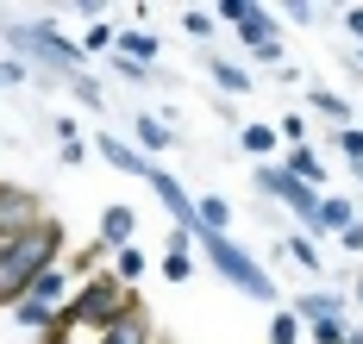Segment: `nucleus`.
<instances>
[{
	"label": "nucleus",
	"instance_id": "nucleus-7",
	"mask_svg": "<svg viewBox=\"0 0 363 344\" xmlns=\"http://www.w3.org/2000/svg\"><path fill=\"white\" fill-rule=\"evenodd\" d=\"M145 182L157 188V200H163V213L176 219V231H194V200L182 194V182L169 176V169H163V163H150V176H145Z\"/></svg>",
	"mask_w": 363,
	"mask_h": 344
},
{
	"label": "nucleus",
	"instance_id": "nucleus-8",
	"mask_svg": "<svg viewBox=\"0 0 363 344\" xmlns=\"http://www.w3.org/2000/svg\"><path fill=\"white\" fill-rule=\"evenodd\" d=\"M238 38L251 44V50H257V57H263V63H282V25H276V19H269L263 6H257L251 19L238 25Z\"/></svg>",
	"mask_w": 363,
	"mask_h": 344
},
{
	"label": "nucleus",
	"instance_id": "nucleus-33",
	"mask_svg": "<svg viewBox=\"0 0 363 344\" xmlns=\"http://www.w3.org/2000/svg\"><path fill=\"white\" fill-rule=\"evenodd\" d=\"M345 25H351V38L363 44V6H351V13H345Z\"/></svg>",
	"mask_w": 363,
	"mask_h": 344
},
{
	"label": "nucleus",
	"instance_id": "nucleus-36",
	"mask_svg": "<svg viewBox=\"0 0 363 344\" xmlns=\"http://www.w3.org/2000/svg\"><path fill=\"white\" fill-rule=\"evenodd\" d=\"M357 69H363V50H357Z\"/></svg>",
	"mask_w": 363,
	"mask_h": 344
},
{
	"label": "nucleus",
	"instance_id": "nucleus-24",
	"mask_svg": "<svg viewBox=\"0 0 363 344\" xmlns=\"http://www.w3.org/2000/svg\"><path fill=\"white\" fill-rule=\"evenodd\" d=\"M351 332H357V326H351V319L338 313V319H320V326H313V344H345Z\"/></svg>",
	"mask_w": 363,
	"mask_h": 344
},
{
	"label": "nucleus",
	"instance_id": "nucleus-3",
	"mask_svg": "<svg viewBox=\"0 0 363 344\" xmlns=\"http://www.w3.org/2000/svg\"><path fill=\"white\" fill-rule=\"evenodd\" d=\"M6 38H13V50H38V63H50V69H63V76H75L82 63H88V50H82V38H69L57 19H26V25H0Z\"/></svg>",
	"mask_w": 363,
	"mask_h": 344
},
{
	"label": "nucleus",
	"instance_id": "nucleus-14",
	"mask_svg": "<svg viewBox=\"0 0 363 344\" xmlns=\"http://www.w3.org/2000/svg\"><path fill=\"white\" fill-rule=\"evenodd\" d=\"M282 169H289L294 182H307V188H320V182H326V163L313 156V144H289V163H282Z\"/></svg>",
	"mask_w": 363,
	"mask_h": 344
},
{
	"label": "nucleus",
	"instance_id": "nucleus-21",
	"mask_svg": "<svg viewBox=\"0 0 363 344\" xmlns=\"http://www.w3.org/2000/svg\"><path fill=\"white\" fill-rule=\"evenodd\" d=\"M113 275H119V282L132 288V282L145 275V251H138V244H125V251H113Z\"/></svg>",
	"mask_w": 363,
	"mask_h": 344
},
{
	"label": "nucleus",
	"instance_id": "nucleus-34",
	"mask_svg": "<svg viewBox=\"0 0 363 344\" xmlns=\"http://www.w3.org/2000/svg\"><path fill=\"white\" fill-rule=\"evenodd\" d=\"M357 306H363V269H357Z\"/></svg>",
	"mask_w": 363,
	"mask_h": 344
},
{
	"label": "nucleus",
	"instance_id": "nucleus-17",
	"mask_svg": "<svg viewBox=\"0 0 363 344\" xmlns=\"http://www.w3.org/2000/svg\"><path fill=\"white\" fill-rule=\"evenodd\" d=\"M301 319H307V326H320V319H338V313H345V301H338V294H332V288H313V294H301Z\"/></svg>",
	"mask_w": 363,
	"mask_h": 344
},
{
	"label": "nucleus",
	"instance_id": "nucleus-12",
	"mask_svg": "<svg viewBox=\"0 0 363 344\" xmlns=\"http://www.w3.org/2000/svg\"><path fill=\"white\" fill-rule=\"evenodd\" d=\"M163 275H169V282H188V275H194V231H176V238H169Z\"/></svg>",
	"mask_w": 363,
	"mask_h": 344
},
{
	"label": "nucleus",
	"instance_id": "nucleus-27",
	"mask_svg": "<svg viewBox=\"0 0 363 344\" xmlns=\"http://www.w3.org/2000/svg\"><path fill=\"white\" fill-rule=\"evenodd\" d=\"M213 13H201V6H194V13H182V32H188V38H213Z\"/></svg>",
	"mask_w": 363,
	"mask_h": 344
},
{
	"label": "nucleus",
	"instance_id": "nucleus-23",
	"mask_svg": "<svg viewBox=\"0 0 363 344\" xmlns=\"http://www.w3.org/2000/svg\"><path fill=\"white\" fill-rule=\"evenodd\" d=\"M113 38H119V25H107V19H88V32H82V50L94 57V50H113Z\"/></svg>",
	"mask_w": 363,
	"mask_h": 344
},
{
	"label": "nucleus",
	"instance_id": "nucleus-18",
	"mask_svg": "<svg viewBox=\"0 0 363 344\" xmlns=\"http://www.w3.org/2000/svg\"><path fill=\"white\" fill-rule=\"evenodd\" d=\"M207 76H213L225 94H251V69H238L232 57H207Z\"/></svg>",
	"mask_w": 363,
	"mask_h": 344
},
{
	"label": "nucleus",
	"instance_id": "nucleus-26",
	"mask_svg": "<svg viewBox=\"0 0 363 344\" xmlns=\"http://www.w3.org/2000/svg\"><path fill=\"white\" fill-rule=\"evenodd\" d=\"M251 13H257L251 0H219V6H213V19H219V25H245Z\"/></svg>",
	"mask_w": 363,
	"mask_h": 344
},
{
	"label": "nucleus",
	"instance_id": "nucleus-9",
	"mask_svg": "<svg viewBox=\"0 0 363 344\" xmlns=\"http://www.w3.org/2000/svg\"><path fill=\"white\" fill-rule=\"evenodd\" d=\"M94 151L107 156L113 169H125V176H138V182L150 176V156L138 151V144H125V138H113V132H101V138H94Z\"/></svg>",
	"mask_w": 363,
	"mask_h": 344
},
{
	"label": "nucleus",
	"instance_id": "nucleus-1",
	"mask_svg": "<svg viewBox=\"0 0 363 344\" xmlns=\"http://www.w3.org/2000/svg\"><path fill=\"white\" fill-rule=\"evenodd\" d=\"M57 257H63V226L57 219L19 231V238H0V306H13L38 275H50Z\"/></svg>",
	"mask_w": 363,
	"mask_h": 344
},
{
	"label": "nucleus",
	"instance_id": "nucleus-29",
	"mask_svg": "<svg viewBox=\"0 0 363 344\" xmlns=\"http://www.w3.org/2000/svg\"><path fill=\"white\" fill-rule=\"evenodd\" d=\"M276 132H282L289 144H307V119H301V113H289V119H282V125H276Z\"/></svg>",
	"mask_w": 363,
	"mask_h": 344
},
{
	"label": "nucleus",
	"instance_id": "nucleus-28",
	"mask_svg": "<svg viewBox=\"0 0 363 344\" xmlns=\"http://www.w3.org/2000/svg\"><path fill=\"white\" fill-rule=\"evenodd\" d=\"M113 76H125V81H157V69H150V63H132V57H113Z\"/></svg>",
	"mask_w": 363,
	"mask_h": 344
},
{
	"label": "nucleus",
	"instance_id": "nucleus-5",
	"mask_svg": "<svg viewBox=\"0 0 363 344\" xmlns=\"http://www.w3.org/2000/svg\"><path fill=\"white\" fill-rule=\"evenodd\" d=\"M257 188H263V194H276L282 207H294V219L313 231V219H320V194L307 188V182H294L282 163H257Z\"/></svg>",
	"mask_w": 363,
	"mask_h": 344
},
{
	"label": "nucleus",
	"instance_id": "nucleus-20",
	"mask_svg": "<svg viewBox=\"0 0 363 344\" xmlns=\"http://www.w3.org/2000/svg\"><path fill=\"white\" fill-rule=\"evenodd\" d=\"M313 113H326L332 125L345 132V125H351V101H345V94H332V88H313Z\"/></svg>",
	"mask_w": 363,
	"mask_h": 344
},
{
	"label": "nucleus",
	"instance_id": "nucleus-4",
	"mask_svg": "<svg viewBox=\"0 0 363 344\" xmlns=\"http://www.w3.org/2000/svg\"><path fill=\"white\" fill-rule=\"evenodd\" d=\"M63 306H69V275H63V263H57L50 275H38L32 288L13 301V326H26V332H50Z\"/></svg>",
	"mask_w": 363,
	"mask_h": 344
},
{
	"label": "nucleus",
	"instance_id": "nucleus-6",
	"mask_svg": "<svg viewBox=\"0 0 363 344\" xmlns=\"http://www.w3.org/2000/svg\"><path fill=\"white\" fill-rule=\"evenodd\" d=\"M32 226H44V200L32 188H6L0 182V238H19Z\"/></svg>",
	"mask_w": 363,
	"mask_h": 344
},
{
	"label": "nucleus",
	"instance_id": "nucleus-32",
	"mask_svg": "<svg viewBox=\"0 0 363 344\" xmlns=\"http://www.w3.org/2000/svg\"><path fill=\"white\" fill-rule=\"evenodd\" d=\"M338 244H345V251H363V219H351V226L338 231Z\"/></svg>",
	"mask_w": 363,
	"mask_h": 344
},
{
	"label": "nucleus",
	"instance_id": "nucleus-10",
	"mask_svg": "<svg viewBox=\"0 0 363 344\" xmlns=\"http://www.w3.org/2000/svg\"><path fill=\"white\" fill-rule=\"evenodd\" d=\"M113 50H119V57H132V63H150V57H163L157 32H145V25H125V32L113 38ZM150 69H157V63H150Z\"/></svg>",
	"mask_w": 363,
	"mask_h": 344
},
{
	"label": "nucleus",
	"instance_id": "nucleus-35",
	"mask_svg": "<svg viewBox=\"0 0 363 344\" xmlns=\"http://www.w3.org/2000/svg\"><path fill=\"white\" fill-rule=\"evenodd\" d=\"M345 344H363V332H351V338H345Z\"/></svg>",
	"mask_w": 363,
	"mask_h": 344
},
{
	"label": "nucleus",
	"instance_id": "nucleus-13",
	"mask_svg": "<svg viewBox=\"0 0 363 344\" xmlns=\"http://www.w3.org/2000/svg\"><path fill=\"white\" fill-rule=\"evenodd\" d=\"M94 344H157V338H150V319H145V306H132V313H125V319H119L113 332H101Z\"/></svg>",
	"mask_w": 363,
	"mask_h": 344
},
{
	"label": "nucleus",
	"instance_id": "nucleus-19",
	"mask_svg": "<svg viewBox=\"0 0 363 344\" xmlns=\"http://www.w3.org/2000/svg\"><path fill=\"white\" fill-rule=\"evenodd\" d=\"M169 144H176V132H169L157 113H138V151L150 156V151H169Z\"/></svg>",
	"mask_w": 363,
	"mask_h": 344
},
{
	"label": "nucleus",
	"instance_id": "nucleus-15",
	"mask_svg": "<svg viewBox=\"0 0 363 344\" xmlns=\"http://www.w3.org/2000/svg\"><path fill=\"white\" fill-rule=\"evenodd\" d=\"M238 144H245L251 156H276L282 151V132H276L269 119H251V125H238Z\"/></svg>",
	"mask_w": 363,
	"mask_h": 344
},
{
	"label": "nucleus",
	"instance_id": "nucleus-31",
	"mask_svg": "<svg viewBox=\"0 0 363 344\" xmlns=\"http://www.w3.org/2000/svg\"><path fill=\"white\" fill-rule=\"evenodd\" d=\"M57 151H63V163H88V144L82 138H57Z\"/></svg>",
	"mask_w": 363,
	"mask_h": 344
},
{
	"label": "nucleus",
	"instance_id": "nucleus-16",
	"mask_svg": "<svg viewBox=\"0 0 363 344\" xmlns=\"http://www.w3.org/2000/svg\"><path fill=\"white\" fill-rule=\"evenodd\" d=\"M351 219H357V207H351L345 194H320V219H313V238H320V231H345Z\"/></svg>",
	"mask_w": 363,
	"mask_h": 344
},
{
	"label": "nucleus",
	"instance_id": "nucleus-25",
	"mask_svg": "<svg viewBox=\"0 0 363 344\" xmlns=\"http://www.w3.org/2000/svg\"><path fill=\"white\" fill-rule=\"evenodd\" d=\"M301 338V313H276L269 319V344H294Z\"/></svg>",
	"mask_w": 363,
	"mask_h": 344
},
{
	"label": "nucleus",
	"instance_id": "nucleus-11",
	"mask_svg": "<svg viewBox=\"0 0 363 344\" xmlns=\"http://www.w3.org/2000/svg\"><path fill=\"white\" fill-rule=\"evenodd\" d=\"M125 244H132V207L113 200L107 213H101V251H125Z\"/></svg>",
	"mask_w": 363,
	"mask_h": 344
},
{
	"label": "nucleus",
	"instance_id": "nucleus-30",
	"mask_svg": "<svg viewBox=\"0 0 363 344\" xmlns=\"http://www.w3.org/2000/svg\"><path fill=\"white\" fill-rule=\"evenodd\" d=\"M69 88H75V94H82V101H101V81H94V76H82V69H75V76H69Z\"/></svg>",
	"mask_w": 363,
	"mask_h": 344
},
{
	"label": "nucleus",
	"instance_id": "nucleus-22",
	"mask_svg": "<svg viewBox=\"0 0 363 344\" xmlns=\"http://www.w3.org/2000/svg\"><path fill=\"white\" fill-rule=\"evenodd\" d=\"M289 257H294L301 269H313V275H320V263H326V257H320V244H313L307 231H294V238H289Z\"/></svg>",
	"mask_w": 363,
	"mask_h": 344
},
{
	"label": "nucleus",
	"instance_id": "nucleus-2",
	"mask_svg": "<svg viewBox=\"0 0 363 344\" xmlns=\"http://www.w3.org/2000/svg\"><path fill=\"white\" fill-rule=\"evenodd\" d=\"M194 251H201V257L213 263V275H225L238 294H251V301H276V275L257 263L245 244H232L225 231H194Z\"/></svg>",
	"mask_w": 363,
	"mask_h": 344
}]
</instances>
